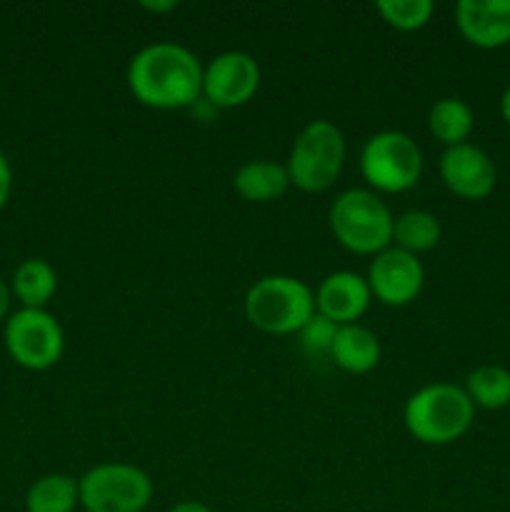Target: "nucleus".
Listing matches in <instances>:
<instances>
[{
	"instance_id": "nucleus-1",
	"label": "nucleus",
	"mask_w": 510,
	"mask_h": 512,
	"mask_svg": "<svg viewBox=\"0 0 510 512\" xmlns=\"http://www.w3.org/2000/svg\"><path fill=\"white\" fill-rule=\"evenodd\" d=\"M128 88L148 108H188L203 95V65L185 45L160 40L140 48L128 63Z\"/></svg>"
},
{
	"instance_id": "nucleus-2",
	"label": "nucleus",
	"mask_w": 510,
	"mask_h": 512,
	"mask_svg": "<svg viewBox=\"0 0 510 512\" xmlns=\"http://www.w3.org/2000/svg\"><path fill=\"white\" fill-rule=\"evenodd\" d=\"M475 418V405L463 388L433 383L415 390L403 408V423L425 445H448L463 438Z\"/></svg>"
},
{
	"instance_id": "nucleus-3",
	"label": "nucleus",
	"mask_w": 510,
	"mask_h": 512,
	"mask_svg": "<svg viewBox=\"0 0 510 512\" xmlns=\"http://www.w3.org/2000/svg\"><path fill=\"white\" fill-rule=\"evenodd\" d=\"M328 220L335 240L355 255H378L393 245V213L368 188L340 193L330 205Z\"/></svg>"
},
{
	"instance_id": "nucleus-4",
	"label": "nucleus",
	"mask_w": 510,
	"mask_h": 512,
	"mask_svg": "<svg viewBox=\"0 0 510 512\" xmlns=\"http://www.w3.org/2000/svg\"><path fill=\"white\" fill-rule=\"evenodd\" d=\"M315 315V293L293 275H265L245 293V318L268 335L298 333Z\"/></svg>"
},
{
	"instance_id": "nucleus-5",
	"label": "nucleus",
	"mask_w": 510,
	"mask_h": 512,
	"mask_svg": "<svg viewBox=\"0 0 510 512\" xmlns=\"http://www.w3.org/2000/svg\"><path fill=\"white\" fill-rule=\"evenodd\" d=\"M345 165V138L330 120H310L295 138L288 158L290 185L303 193L333 188Z\"/></svg>"
},
{
	"instance_id": "nucleus-6",
	"label": "nucleus",
	"mask_w": 510,
	"mask_h": 512,
	"mask_svg": "<svg viewBox=\"0 0 510 512\" xmlns=\"http://www.w3.org/2000/svg\"><path fill=\"white\" fill-rule=\"evenodd\" d=\"M360 173L373 193H405L423 175V150L400 130H380L360 150Z\"/></svg>"
},
{
	"instance_id": "nucleus-7",
	"label": "nucleus",
	"mask_w": 510,
	"mask_h": 512,
	"mask_svg": "<svg viewBox=\"0 0 510 512\" xmlns=\"http://www.w3.org/2000/svg\"><path fill=\"white\" fill-rule=\"evenodd\" d=\"M85 512H143L153 500V480L130 463H100L78 478Z\"/></svg>"
},
{
	"instance_id": "nucleus-8",
	"label": "nucleus",
	"mask_w": 510,
	"mask_h": 512,
	"mask_svg": "<svg viewBox=\"0 0 510 512\" xmlns=\"http://www.w3.org/2000/svg\"><path fill=\"white\" fill-rule=\"evenodd\" d=\"M5 348L25 370H48L63 358L65 335L48 310L20 308L5 323Z\"/></svg>"
},
{
	"instance_id": "nucleus-9",
	"label": "nucleus",
	"mask_w": 510,
	"mask_h": 512,
	"mask_svg": "<svg viewBox=\"0 0 510 512\" xmlns=\"http://www.w3.org/2000/svg\"><path fill=\"white\" fill-rule=\"evenodd\" d=\"M260 88V65L245 50H225L203 68V95L218 108H240Z\"/></svg>"
},
{
	"instance_id": "nucleus-10",
	"label": "nucleus",
	"mask_w": 510,
	"mask_h": 512,
	"mask_svg": "<svg viewBox=\"0 0 510 512\" xmlns=\"http://www.w3.org/2000/svg\"><path fill=\"white\" fill-rule=\"evenodd\" d=\"M365 280H368L373 298L390 308H403V305L413 303L423 290L425 268L418 255L390 245L383 253L373 255Z\"/></svg>"
},
{
	"instance_id": "nucleus-11",
	"label": "nucleus",
	"mask_w": 510,
	"mask_h": 512,
	"mask_svg": "<svg viewBox=\"0 0 510 512\" xmlns=\"http://www.w3.org/2000/svg\"><path fill=\"white\" fill-rule=\"evenodd\" d=\"M440 178L445 188L465 200L488 198L498 183V170L490 155L473 143L445 148L440 155Z\"/></svg>"
},
{
	"instance_id": "nucleus-12",
	"label": "nucleus",
	"mask_w": 510,
	"mask_h": 512,
	"mask_svg": "<svg viewBox=\"0 0 510 512\" xmlns=\"http://www.w3.org/2000/svg\"><path fill=\"white\" fill-rule=\"evenodd\" d=\"M373 293L363 275L353 270H338L323 278L315 290V310L338 325H353L368 310Z\"/></svg>"
},
{
	"instance_id": "nucleus-13",
	"label": "nucleus",
	"mask_w": 510,
	"mask_h": 512,
	"mask_svg": "<svg viewBox=\"0 0 510 512\" xmlns=\"http://www.w3.org/2000/svg\"><path fill=\"white\" fill-rule=\"evenodd\" d=\"M455 25L475 48H503L510 43V0H460Z\"/></svg>"
},
{
	"instance_id": "nucleus-14",
	"label": "nucleus",
	"mask_w": 510,
	"mask_h": 512,
	"mask_svg": "<svg viewBox=\"0 0 510 512\" xmlns=\"http://www.w3.org/2000/svg\"><path fill=\"white\" fill-rule=\"evenodd\" d=\"M330 360L338 365L340 370L353 375H365L380 363V340L365 325H340L338 335H335L333 350H330Z\"/></svg>"
},
{
	"instance_id": "nucleus-15",
	"label": "nucleus",
	"mask_w": 510,
	"mask_h": 512,
	"mask_svg": "<svg viewBox=\"0 0 510 512\" xmlns=\"http://www.w3.org/2000/svg\"><path fill=\"white\" fill-rule=\"evenodd\" d=\"M233 188L248 203H270L290 188L288 168L273 160H250L235 170Z\"/></svg>"
},
{
	"instance_id": "nucleus-16",
	"label": "nucleus",
	"mask_w": 510,
	"mask_h": 512,
	"mask_svg": "<svg viewBox=\"0 0 510 512\" xmlns=\"http://www.w3.org/2000/svg\"><path fill=\"white\" fill-rule=\"evenodd\" d=\"M55 290H58V273L48 260L28 258L15 268L13 293L23 303V308L45 310Z\"/></svg>"
},
{
	"instance_id": "nucleus-17",
	"label": "nucleus",
	"mask_w": 510,
	"mask_h": 512,
	"mask_svg": "<svg viewBox=\"0 0 510 512\" xmlns=\"http://www.w3.org/2000/svg\"><path fill=\"white\" fill-rule=\"evenodd\" d=\"M78 505V480L63 473L43 475L25 493V510L28 512H75Z\"/></svg>"
},
{
	"instance_id": "nucleus-18",
	"label": "nucleus",
	"mask_w": 510,
	"mask_h": 512,
	"mask_svg": "<svg viewBox=\"0 0 510 512\" xmlns=\"http://www.w3.org/2000/svg\"><path fill=\"white\" fill-rule=\"evenodd\" d=\"M473 110L460 98H440L428 113V128L445 148L468 143L473 133Z\"/></svg>"
},
{
	"instance_id": "nucleus-19",
	"label": "nucleus",
	"mask_w": 510,
	"mask_h": 512,
	"mask_svg": "<svg viewBox=\"0 0 510 512\" xmlns=\"http://www.w3.org/2000/svg\"><path fill=\"white\" fill-rule=\"evenodd\" d=\"M440 243V220L430 210H405L393 223V245L405 253H428Z\"/></svg>"
},
{
	"instance_id": "nucleus-20",
	"label": "nucleus",
	"mask_w": 510,
	"mask_h": 512,
	"mask_svg": "<svg viewBox=\"0 0 510 512\" xmlns=\"http://www.w3.org/2000/svg\"><path fill=\"white\" fill-rule=\"evenodd\" d=\"M465 393L475 408L500 410L510 405V370L503 365H480L465 378Z\"/></svg>"
},
{
	"instance_id": "nucleus-21",
	"label": "nucleus",
	"mask_w": 510,
	"mask_h": 512,
	"mask_svg": "<svg viewBox=\"0 0 510 512\" xmlns=\"http://www.w3.org/2000/svg\"><path fill=\"white\" fill-rule=\"evenodd\" d=\"M375 10L390 28L410 33V30H420L430 23L435 5L433 0H378Z\"/></svg>"
},
{
	"instance_id": "nucleus-22",
	"label": "nucleus",
	"mask_w": 510,
	"mask_h": 512,
	"mask_svg": "<svg viewBox=\"0 0 510 512\" xmlns=\"http://www.w3.org/2000/svg\"><path fill=\"white\" fill-rule=\"evenodd\" d=\"M338 323L328 320L325 315H320L315 310L313 318L298 330L300 338V350H303L308 358H330V350H333L335 335H338Z\"/></svg>"
},
{
	"instance_id": "nucleus-23",
	"label": "nucleus",
	"mask_w": 510,
	"mask_h": 512,
	"mask_svg": "<svg viewBox=\"0 0 510 512\" xmlns=\"http://www.w3.org/2000/svg\"><path fill=\"white\" fill-rule=\"evenodd\" d=\"M10 190H13V168H10L8 158H5V153L0 150V210L8 203Z\"/></svg>"
},
{
	"instance_id": "nucleus-24",
	"label": "nucleus",
	"mask_w": 510,
	"mask_h": 512,
	"mask_svg": "<svg viewBox=\"0 0 510 512\" xmlns=\"http://www.w3.org/2000/svg\"><path fill=\"white\" fill-rule=\"evenodd\" d=\"M140 8L150 10V13H168V10L178 8V3H175V0H155V3L143 0V3H140Z\"/></svg>"
},
{
	"instance_id": "nucleus-25",
	"label": "nucleus",
	"mask_w": 510,
	"mask_h": 512,
	"mask_svg": "<svg viewBox=\"0 0 510 512\" xmlns=\"http://www.w3.org/2000/svg\"><path fill=\"white\" fill-rule=\"evenodd\" d=\"M168 512H213V510H210L205 503H200V500H183V503L173 505Z\"/></svg>"
},
{
	"instance_id": "nucleus-26",
	"label": "nucleus",
	"mask_w": 510,
	"mask_h": 512,
	"mask_svg": "<svg viewBox=\"0 0 510 512\" xmlns=\"http://www.w3.org/2000/svg\"><path fill=\"white\" fill-rule=\"evenodd\" d=\"M8 310H10V288H8V283L0 278V320L8 315Z\"/></svg>"
},
{
	"instance_id": "nucleus-27",
	"label": "nucleus",
	"mask_w": 510,
	"mask_h": 512,
	"mask_svg": "<svg viewBox=\"0 0 510 512\" xmlns=\"http://www.w3.org/2000/svg\"><path fill=\"white\" fill-rule=\"evenodd\" d=\"M500 113H503L505 123L510 125V85H508V88H505L503 98H500Z\"/></svg>"
}]
</instances>
